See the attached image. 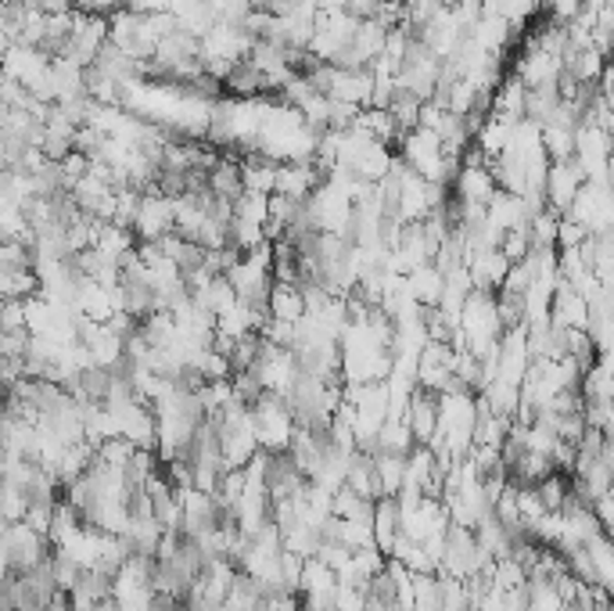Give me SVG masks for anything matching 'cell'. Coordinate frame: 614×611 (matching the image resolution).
<instances>
[{"instance_id": "cell-1", "label": "cell", "mask_w": 614, "mask_h": 611, "mask_svg": "<svg viewBox=\"0 0 614 611\" xmlns=\"http://www.w3.org/2000/svg\"><path fill=\"white\" fill-rule=\"evenodd\" d=\"M252 421H255L259 446H263L266 453H288L291 450V439H295V432H299V421H295L285 396L266 392L252 407Z\"/></svg>"}, {"instance_id": "cell-2", "label": "cell", "mask_w": 614, "mask_h": 611, "mask_svg": "<svg viewBox=\"0 0 614 611\" xmlns=\"http://www.w3.org/2000/svg\"><path fill=\"white\" fill-rule=\"evenodd\" d=\"M54 558L51 536L37 533L29 522H8L4 525V572L26 575L33 569H40L43 561Z\"/></svg>"}, {"instance_id": "cell-3", "label": "cell", "mask_w": 614, "mask_h": 611, "mask_svg": "<svg viewBox=\"0 0 614 611\" xmlns=\"http://www.w3.org/2000/svg\"><path fill=\"white\" fill-rule=\"evenodd\" d=\"M176 230V198L162 195L159 184L148 187L145 198H140V209H137V220H134V234L137 241H162L165 234Z\"/></svg>"}, {"instance_id": "cell-4", "label": "cell", "mask_w": 614, "mask_h": 611, "mask_svg": "<svg viewBox=\"0 0 614 611\" xmlns=\"http://www.w3.org/2000/svg\"><path fill=\"white\" fill-rule=\"evenodd\" d=\"M586 184H589V176H586V170L578 166L575 159L550 162V173H547V205L557 216H568V209L575 205V198L582 195Z\"/></svg>"}, {"instance_id": "cell-5", "label": "cell", "mask_w": 614, "mask_h": 611, "mask_svg": "<svg viewBox=\"0 0 614 611\" xmlns=\"http://www.w3.org/2000/svg\"><path fill=\"white\" fill-rule=\"evenodd\" d=\"M550 321L564 332H589V299L582 291H575L568 280H561L557 291H553Z\"/></svg>"}, {"instance_id": "cell-6", "label": "cell", "mask_w": 614, "mask_h": 611, "mask_svg": "<svg viewBox=\"0 0 614 611\" xmlns=\"http://www.w3.org/2000/svg\"><path fill=\"white\" fill-rule=\"evenodd\" d=\"M406 421L417 436V446H431L439 436V392L431 389H413L410 407H406Z\"/></svg>"}, {"instance_id": "cell-7", "label": "cell", "mask_w": 614, "mask_h": 611, "mask_svg": "<svg viewBox=\"0 0 614 611\" xmlns=\"http://www.w3.org/2000/svg\"><path fill=\"white\" fill-rule=\"evenodd\" d=\"M511 260H506L503 249H481L467 260L471 277H475L478 291H500L506 285V274H511Z\"/></svg>"}, {"instance_id": "cell-8", "label": "cell", "mask_w": 614, "mask_h": 611, "mask_svg": "<svg viewBox=\"0 0 614 611\" xmlns=\"http://www.w3.org/2000/svg\"><path fill=\"white\" fill-rule=\"evenodd\" d=\"M374 536H377V547L392 558L399 536H403V508H399L396 497H381L374 503Z\"/></svg>"}, {"instance_id": "cell-9", "label": "cell", "mask_w": 614, "mask_h": 611, "mask_svg": "<svg viewBox=\"0 0 614 611\" xmlns=\"http://www.w3.org/2000/svg\"><path fill=\"white\" fill-rule=\"evenodd\" d=\"M305 313H310V306H305L299 285H274V296H270V316H274V321L299 324Z\"/></svg>"}, {"instance_id": "cell-10", "label": "cell", "mask_w": 614, "mask_h": 611, "mask_svg": "<svg viewBox=\"0 0 614 611\" xmlns=\"http://www.w3.org/2000/svg\"><path fill=\"white\" fill-rule=\"evenodd\" d=\"M417 450V436H413L406 417H388L381 432H377V453H403L410 457Z\"/></svg>"}, {"instance_id": "cell-11", "label": "cell", "mask_w": 614, "mask_h": 611, "mask_svg": "<svg viewBox=\"0 0 614 611\" xmlns=\"http://www.w3.org/2000/svg\"><path fill=\"white\" fill-rule=\"evenodd\" d=\"M575 140H578V126H568V123H547V126H542V148H547L550 162L575 159Z\"/></svg>"}, {"instance_id": "cell-12", "label": "cell", "mask_w": 614, "mask_h": 611, "mask_svg": "<svg viewBox=\"0 0 614 611\" xmlns=\"http://www.w3.org/2000/svg\"><path fill=\"white\" fill-rule=\"evenodd\" d=\"M424 104L428 101H421L417 93H410V90H403L399 87L396 90V98H392V104H388V112H392V120L399 123V134H413V130H421V112H424Z\"/></svg>"}, {"instance_id": "cell-13", "label": "cell", "mask_w": 614, "mask_h": 611, "mask_svg": "<svg viewBox=\"0 0 614 611\" xmlns=\"http://www.w3.org/2000/svg\"><path fill=\"white\" fill-rule=\"evenodd\" d=\"M406 461H410V457H403V453H374L377 478H381L385 497H399V492H403V482H406Z\"/></svg>"}, {"instance_id": "cell-14", "label": "cell", "mask_w": 614, "mask_h": 611, "mask_svg": "<svg viewBox=\"0 0 614 611\" xmlns=\"http://www.w3.org/2000/svg\"><path fill=\"white\" fill-rule=\"evenodd\" d=\"M496 310H500V321L506 332L525 324V296L522 291H511V288H500L496 291Z\"/></svg>"}]
</instances>
